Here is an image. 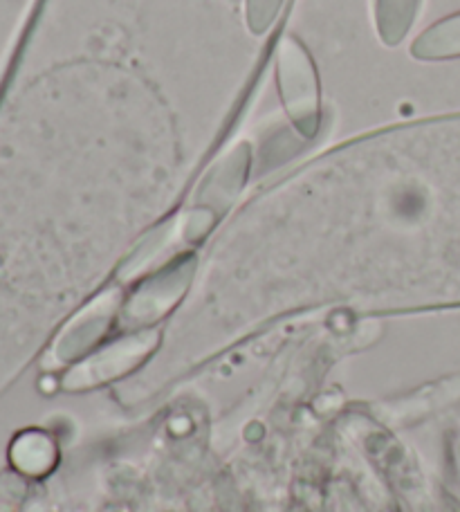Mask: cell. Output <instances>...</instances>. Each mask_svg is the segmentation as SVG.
<instances>
[{"label": "cell", "mask_w": 460, "mask_h": 512, "mask_svg": "<svg viewBox=\"0 0 460 512\" xmlns=\"http://www.w3.org/2000/svg\"><path fill=\"white\" fill-rule=\"evenodd\" d=\"M285 0H245V18L252 34L261 36L270 30Z\"/></svg>", "instance_id": "277c9868"}, {"label": "cell", "mask_w": 460, "mask_h": 512, "mask_svg": "<svg viewBox=\"0 0 460 512\" xmlns=\"http://www.w3.org/2000/svg\"><path fill=\"white\" fill-rule=\"evenodd\" d=\"M420 0H375V23L386 45H398L416 21Z\"/></svg>", "instance_id": "7a4b0ae2"}, {"label": "cell", "mask_w": 460, "mask_h": 512, "mask_svg": "<svg viewBox=\"0 0 460 512\" xmlns=\"http://www.w3.org/2000/svg\"><path fill=\"white\" fill-rule=\"evenodd\" d=\"M276 84L290 122L303 137H315L321 122L319 79L303 45L285 36L276 48Z\"/></svg>", "instance_id": "6da1fadb"}, {"label": "cell", "mask_w": 460, "mask_h": 512, "mask_svg": "<svg viewBox=\"0 0 460 512\" xmlns=\"http://www.w3.org/2000/svg\"><path fill=\"white\" fill-rule=\"evenodd\" d=\"M411 54L418 59H447L460 54V14L440 21L413 43Z\"/></svg>", "instance_id": "3957f363"}]
</instances>
